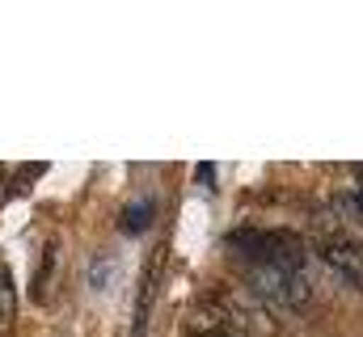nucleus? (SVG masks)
I'll return each mask as SVG.
<instances>
[{
	"label": "nucleus",
	"instance_id": "f257e3e1",
	"mask_svg": "<svg viewBox=\"0 0 363 337\" xmlns=\"http://www.w3.org/2000/svg\"><path fill=\"white\" fill-rule=\"evenodd\" d=\"M228 245L241 253L250 265H279V270H308V249L296 232H262V228H250V232H233Z\"/></svg>",
	"mask_w": 363,
	"mask_h": 337
},
{
	"label": "nucleus",
	"instance_id": "f03ea898",
	"mask_svg": "<svg viewBox=\"0 0 363 337\" xmlns=\"http://www.w3.org/2000/svg\"><path fill=\"white\" fill-rule=\"evenodd\" d=\"M321 261L342 278L351 282L355 291H363V241H351V236H334V241H321Z\"/></svg>",
	"mask_w": 363,
	"mask_h": 337
},
{
	"label": "nucleus",
	"instance_id": "7ed1b4c3",
	"mask_svg": "<svg viewBox=\"0 0 363 337\" xmlns=\"http://www.w3.org/2000/svg\"><path fill=\"white\" fill-rule=\"evenodd\" d=\"M148 224H152V202L148 198H140L123 211V232H144Z\"/></svg>",
	"mask_w": 363,
	"mask_h": 337
},
{
	"label": "nucleus",
	"instance_id": "20e7f679",
	"mask_svg": "<svg viewBox=\"0 0 363 337\" xmlns=\"http://www.w3.org/2000/svg\"><path fill=\"white\" fill-rule=\"evenodd\" d=\"M13 312H17V287H13V270L0 257V316L13 321Z\"/></svg>",
	"mask_w": 363,
	"mask_h": 337
},
{
	"label": "nucleus",
	"instance_id": "39448f33",
	"mask_svg": "<svg viewBox=\"0 0 363 337\" xmlns=\"http://www.w3.org/2000/svg\"><path fill=\"white\" fill-rule=\"evenodd\" d=\"M199 337H228V333H199Z\"/></svg>",
	"mask_w": 363,
	"mask_h": 337
}]
</instances>
